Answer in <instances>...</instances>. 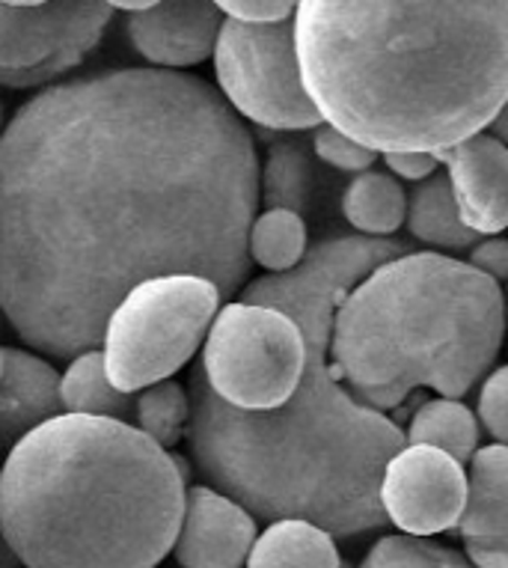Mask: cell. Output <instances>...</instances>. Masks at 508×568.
<instances>
[{"instance_id": "6da1fadb", "label": "cell", "mask_w": 508, "mask_h": 568, "mask_svg": "<svg viewBox=\"0 0 508 568\" xmlns=\"http://www.w3.org/2000/svg\"><path fill=\"white\" fill-rule=\"evenodd\" d=\"M256 209L253 138L203 78L146 65L45 87L0 131V313L30 348L74 357L149 277L235 295Z\"/></svg>"}, {"instance_id": "7a4b0ae2", "label": "cell", "mask_w": 508, "mask_h": 568, "mask_svg": "<svg viewBox=\"0 0 508 568\" xmlns=\"http://www.w3.org/2000/svg\"><path fill=\"white\" fill-rule=\"evenodd\" d=\"M301 75L324 122L375 152H444L508 99V0H301Z\"/></svg>"}, {"instance_id": "3957f363", "label": "cell", "mask_w": 508, "mask_h": 568, "mask_svg": "<svg viewBox=\"0 0 508 568\" xmlns=\"http://www.w3.org/2000/svg\"><path fill=\"white\" fill-rule=\"evenodd\" d=\"M336 310L309 298L283 307L304 334L306 366L297 390L277 408H235L196 366L187 387V447L209 485L253 518H301L352 539L387 524L380 476L407 438L396 419L357 399L333 369Z\"/></svg>"}, {"instance_id": "277c9868", "label": "cell", "mask_w": 508, "mask_h": 568, "mask_svg": "<svg viewBox=\"0 0 508 568\" xmlns=\"http://www.w3.org/2000/svg\"><path fill=\"white\" fill-rule=\"evenodd\" d=\"M185 479L129 419L63 410L3 458L0 524L24 568H155L173 554Z\"/></svg>"}, {"instance_id": "5b68a950", "label": "cell", "mask_w": 508, "mask_h": 568, "mask_svg": "<svg viewBox=\"0 0 508 568\" xmlns=\"http://www.w3.org/2000/svg\"><path fill=\"white\" fill-rule=\"evenodd\" d=\"M506 298L494 277L437 251L402 253L360 280L333 322V369L378 410L419 387L461 399L497 361Z\"/></svg>"}, {"instance_id": "8992f818", "label": "cell", "mask_w": 508, "mask_h": 568, "mask_svg": "<svg viewBox=\"0 0 508 568\" xmlns=\"http://www.w3.org/2000/svg\"><path fill=\"white\" fill-rule=\"evenodd\" d=\"M217 283L200 274H161L122 295L104 322L102 354L113 387L140 393L187 366L217 310Z\"/></svg>"}, {"instance_id": "52a82bcc", "label": "cell", "mask_w": 508, "mask_h": 568, "mask_svg": "<svg viewBox=\"0 0 508 568\" xmlns=\"http://www.w3.org/2000/svg\"><path fill=\"white\" fill-rule=\"evenodd\" d=\"M304 366L306 343L295 318L250 301L217 310L200 357L209 387L244 410L283 405L297 390Z\"/></svg>"}, {"instance_id": "ba28073f", "label": "cell", "mask_w": 508, "mask_h": 568, "mask_svg": "<svg viewBox=\"0 0 508 568\" xmlns=\"http://www.w3.org/2000/svg\"><path fill=\"white\" fill-rule=\"evenodd\" d=\"M212 57L223 99L244 120L271 131H313L324 122L301 75L295 19H226Z\"/></svg>"}, {"instance_id": "9c48e42d", "label": "cell", "mask_w": 508, "mask_h": 568, "mask_svg": "<svg viewBox=\"0 0 508 568\" xmlns=\"http://www.w3.org/2000/svg\"><path fill=\"white\" fill-rule=\"evenodd\" d=\"M111 19L104 0H0V87L30 90L63 78L99 48Z\"/></svg>"}, {"instance_id": "30bf717a", "label": "cell", "mask_w": 508, "mask_h": 568, "mask_svg": "<svg viewBox=\"0 0 508 568\" xmlns=\"http://www.w3.org/2000/svg\"><path fill=\"white\" fill-rule=\"evenodd\" d=\"M470 474L455 456L428 444H405L380 476L387 521L407 536H437L461 524Z\"/></svg>"}, {"instance_id": "8fae6325", "label": "cell", "mask_w": 508, "mask_h": 568, "mask_svg": "<svg viewBox=\"0 0 508 568\" xmlns=\"http://www.w3.org/2000/svg\"><path fill=\"white\" fill-rule=\"evenodd\" d=\"M226 16L214 0H158L129 12L125 37L158 69H191L214 54Z\"/></svg>"}, {"instance_id": "7c38bea8", "label": "cell", "mask_w": 508, "mask_h": 568, "mask_svg": "<svg viewBox=\"0 0 508 568\" xmlns=\"http://www.w3.org/2000/svg\"><path fill=\"white\" fill-rule=\"evenodd\" d=\"M256 536V518L238 500L214 485H194L185 491L173 557L179 568H241Z\"/></svg>"}, {"instance_id": "4fadbf2b", "label": "cell", "mask_w": 508, "mask_h": 568, "mask_svg": "<svg viewBox=\"0 0 508 568\" xmlns=\"http://www.w3.org/2000/svg\"><path fill=\"white\" fill-rule=\"evenodd\" d=\"M453 182L461 221L479 235L508 230V146L490 131L437 152Z\"/></svg>"}, {"instance_id": "5bb4252c", "label": "cell", "mask_w": 508, "mask_h": 568, "mask_svg": "<svg viewBox=\"0 0 508 568\" xmlns=\"http://www.w3.org/2000/svg\"><path fill=\"white\" fill-rule=\"evenodd\" d=\"M461 539L476 568H508V447L490 444L470 458Z\"/></svg>"}, {"instance_id": "9a60e30c", "label": "cell", "mask_w": 508, "mask_h": 568, "mask_svg": "<svg viewBox=\"0 0 508 568\" xmlns=\"http://www.w3.org/2000/svg\"><path fill=\"white\" fill-rule=\"evenodd\" d=\"M63 414L60 373L45 357L3 345V373H0V449L10 453L39 423Z\"/></svg>"}, {"instance_id": "2e32d148", "label": "cell", "mask_w": 508, "mask_h": 568, "mask_svg": "<svg viewBox=\"0 0 508 568\" xmlns=\"http://www.w3.org/2000/svg\"><path fill=\"white\" fill-rule=\"evenodd\" d=\"M247 568H345L336 536L301 518L271 521L256 536Z\"/></svg>"}, {"instance_id": "e0dca14e", "label": "cell", "mask_w": 508, "mask_h": 568, "mask_svg": "<svg viewBox=\"0 0 508 568\" xmlns=\"http://www.w3.org/2000/svg\"><path fill=\"white\" fill-rule=\"evenodd\" d=\"M405 224L414 239L435 244L440 251H470L481 239L461 221L453 182L440 170L435 176L416 182L414 194L407 196Z\"/></svg>"}, {"instance_id": "ac0fdd59", "label": "cell", "mask_w": 508, "mask_h": 568, "mask_svg": "<svg viewBox=\"0 0 508 568\" xmlns=\"http://www.w3.org/2000/svg\"><path fill=\"white\" fill-rule=\"evenodd\" d=\"M60 399L63 410L72 414H95V417L134 419V399L131 393L113 387L104 369L102 348H87L74 354L65 373L60 375Z\"/></svg>"}, {"instance_id": "d6986e66", "label": "cell", "mask_w": 508, "mask_h": 568, "mask_svg": "<svg viewBox=\"0 0 508 568\" xmlns=\"http://www.w3.org/2000/svg\"><path fill=\"white\" fill-rule=\"evenodd\" d=\"M345 221L363 235H389L405 224L407 194L393 173L363 170L345 187Z\"/></svg>"}, {"instance_id": "ffe728a7", "label": "cell", "mask_w": 508, "mask_h": 568, "mask_svg": "<svg viewBox=\"0 0 508 568\" xmlns=\"http://www.w3.org/2000/svg\"><path fill=\"white\" fill-rule=\"evenodd\" d=\"M407 444L440 447L467 465L479 449V419L461 399L437 396L419 405L405 432Z\"/></svg>"}, {"instance_id": "44dd1931", "label": "cell", "mask_w": 508, "mask_h": 568, "mask_svg": "<svg viewBox=\"0 0 508 568\" xmlns=\"http://www.w3.org/2000/svg\"><path fill=\"white\" fill-rule=\"evenodd\" d=\"M315 168L301 140H274L260 168V203L265 209H292L304 215L313 203Z\"/></svg>"}, {"instance_id": "7402d4cb", "label": "cell", "mask_w": 508, "mask_h": 568, "mask_svg": "<svg viewBox=\"0 0 508 568\" xmlns=\"http://www.w3.org/2000/svg\"><path fill=\"white\" fill-rule=\"evenodd\" d=\"M250 260L265 271H288L304 260L306 224L292 209H265L253 217L247 235Z\"/></svg>"}, {"instance_id": "603a6c76", "label": "cell", "mask_w": 508, "mask_h": 568, "mask_svg": "<svg viewBox=\"0 0 508 568\" xmlns=\"http://www.w3.org/2000/svg\"><path fill=\"white\" fill-rule=\"evenodd\" d=\"M191 393L173 378L149 384L134 396V426L164 449H173L187 435Z\"/></svg>"}, {"instance_id": "cb8c5ba5", "label": "cell", "mask_w": 508, "mask_h": 568, "mask_svg": "<svg viewBox=\"0 0 508 568\" xmlns=\"http://www.w3.org/2000/svg\"><path fill=\"white\" fill-rule=\"evenodd\" d=\"M360 568H476L470 557H461L458 550L444 548L437 541L419 539V536H384L363 557Z\"/></svg>"}, {"instance_id": "d4e9b609", "label": "cell", "mask_w": 508, "mask_h": 568, "mask_svg": "<svg viewBox=\"0 0 508 568\" xmlns=\"http://www.w3.org/2000/svg\"><path fill=\"white\" fill-rule=\"evenodd\" d=\"M313 152L324 164H331L336 170H348V173L372 170V164L378 161V152L363 146L360 140L348 138L345 131H339L331 122H322L318 129H313Z\"/></svg>"}, {"instance_id": "484cf974", "label": "cell", "mask_w": 508, "mask_h": 568, "mask_svg": "<svg viewBox=\"0 0 508 568\" xmlns=\"http://www.w3.org/2000/svg\"><path fill=\"white\" fill-rule=\"evenodd\" d=\"M476 414H479V423L485 426L490 438L508 447V364L494 369L485 378Z\"/></svg>"}, {"instance_id": "4316f807", "label": "cell", "mask_w": 508, "mask_h": 568, "mask_svg": "<svg viewBox=\"0 0 508 568\" xmlns=\"http://www.w3.org/2000/svg\"><path fill=\"white\" fill-rule=\"evenodd\" d=\"M226 19L253 21V24H271L295 16L301 0H214Z\"/></svg>"}, {"instance_id": "83f0119b", "label": "cell", "mask_w": 508, "mask_h": 568, "mask_svg": "<svg viewBox=\"0 0 508 568\" xmlns=\"http://www.w3.org/2000/svg\"><path fill=\"white\" fill-rule=\"evenodd\" d=\"M384 164L389 168V173L398 179H407V182H423V179L435 176L437 168H440V159L437 152H384Z\"/></svg>"}, {"instance_id": "f1b7e54d", "label": "cell", "mask_w": 508, "mask_h": 568, "mask_svg": "<svg viewBox=\"0 0 508 568\" xmlns=\"http://www.w3.org/2000/svg\"><path fill=\"white\" fill-rule=\"evenodd\" d=\"M470 265L485 271L488 277L508 280V239H479L470 247Z\"/></svg>"}, {"instance_id": "f546056e", "label": "cell", "mask_w": 508, "mask_h": 568, "mask_svg": "<svg viewBox=\"0 0 508 568\" xmlns=\"http://www.w3.org/2000/svg\"><path fill=\"white\" fill-rule=\"evenodd\" d=\"M0 568H24L21 566V557L16 554L10 539H7V532H3V524H0Z\"/></svg>"}, {"instance_id": "4dcf8cb0", "label": "cell", "mask_w": 508, "mask_h": 568, "mask_svg": "<svg viewBox=\"0 0 508 568\" xmlns=\"http://www.w3.org/2000/svg\"><path fill=\"white\" fill-rule=\"evenodd\" d=\"M488 131H490V134H494V138L502 140V143H506V146H508V99H506V102H502V108H499V111H497V116L490 120Z\"/></svg>"}, {"instance_id": "1f68e13d", "label": "cell", "mask_w": 508, "mask_h": 568, "mask_svg": "<svg viewBox=\"0 0 508 568\" xmlns=\"http://www.w3.org/2000/svg\"><path fill=\"white\" fill-rule=\"evenodd\" d=\"M111 10H122V12H140L149 10V7H155L158 0H104Z\"/></svg>"}, {"instance_id": "d6a6232c", "label": "cell", "mask_w": 508, "mask_h": 568, "mask_svg": "<svg viewBox=\"0 0 508 568\" xmlns=\"http://www.w3.org/2000/svg\"><path fill=\"white\" fill-rule=\"evenodd\" d=\"M3 3H42V0H3Z\"/></svg>"}, {"instance_id": "836d02e7", "label": "cell", "mask_w": 508, "mask_h": 568, "mask_svg": "<svg viewBox=\"0 0 508 568\" xmlns=\"http://www.w3.org/2000/svg\"><path fill=\"white\" fill-rule=\"evenodd\" d=\"M0 373H3V345H0Z\"/></svg>"}]
</instances>
